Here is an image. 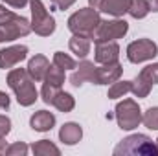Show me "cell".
<instances>
[{"instance_id":"obj_7","label":"cell","mask_w":158,"mask_h":156,"mask_svg":"<svg viewBox=\"0 0 158 156\" xmlns=\"http://www.w3.org/2000/svg\"><path fill=\"white\" fill-rule=\"evenodd\" d=\"M31 31V22L20 15H13L9 20L0 24V42H11L26 37Z\"/></svg>"},{"instance_id":"obj_12","label":"cell","mask_w":158,"mask_h":156,"mask_svg":"<svg viewBox=\"0 0 158 156\" xmlns=\"http://www.w3.org/2000/svg\"><path fill=\"white\" fill-rule=\"evenodd\" d=\"M123 74V66L119 64L118 61L116 63H109V64H103L99 68H96V81L94 84H112L116 83Z\"/></svg>"},{"instance_id":"obj_11","label":"cell","mask_w":158,"mask_h":156,"mask_svg":"<svg viewBox=\"0 0 158 156\" xmlns=\"http://www.w3.org/2000/svg\"><path fill=\"white\" fill-rule=\"evenodd\" d=\"M96 68H98V66H94V63H90V61H81L77 66L74 68V74L70 76L72 86L79 88V86L85 84V83H94V81H96Z\"/></svg>"},{"instance_id":"obj_20","label":"cell","mask_w":158,"mask_h":156,"mask_svg":"<svg viewBox=\"0 0 158 156\" xmlns=\"http://www.w3.org/2000/svg\"><path fill=\"white\" fill-rule=\"evenodd\" d=\"M149 11H151V7H149V2L147 0H131V6H129V11L127 13L132 18L140 20V18H145L149 15Z\"/></svg>"},{"instance_id":"obj_25","label":"cell","mask_w":158,"mask_h":156,"mask_svg":"<svg viewBox=\"0 0 158 156\" xmlns=\"http://www.w3.org/2000/svg\"><path fill=\"white\" fill-rule=\"evenodd\" d=\"M142 123H143L149 130H158V107L147 109V112L142 116Z\"/></svg>"},{"instance_id":"obj_3","label":"cell","mask_w":158,"mask_h":156,"mask_svg":"<svg viewBox=\"0 0 158 156\" xmlns=\"http://www.w3.org/2000/svg\"><path fill=\"white\" fill-rule=\"evenodd\" d=\"M99 22H101V17H99L98 9L83 7L68 18V30L74 35H83V37H88L92 40V35H94L96 28L99 26Z\"/></svg>"},{"instance_id":"obj_10","label":"cell","mask_w":158,"mask_h":156,"mask_svg":"<svg viewBox=\"0 0 158 156\" xmlns=\"http://www.w3.org/2000/svg\"><path fill=\"white\" fill-rule=\"evenodd\" d=\"M119 59V46L118 42L109 40V42H96V50H94V61L98 64H109V63H116Z\"/></svg>"},{"instance_id":"obj_1","label":"cell","mask_w":158,"mask_h":156,"mask_svg":"<svg viewBox=\"0 0 158 156\" xmlns=\"http://www.w3.org/2000/svg\"><path fill=\"white\" fill-rule=\"evenodd\" d=\"M7 86L15 92L19 105L22 107H31L39 94L35 88V81L31 79V76L28 74L26 68H15L7 74Z\"/></svg>"},{"instance_id":"obj_24","label":"cell","mask_w":158,"mask_h":156,"mask_svg":"<svg viewBox=\"0 0 158 156\" xmlns=\"http://www.w3.org/2000/svg\"><path fill=\"white\" fill-rule=\"evenodd\" d=\"M53 64H57V66L63 68V70H72V68L77 66V63H76L70 55H66V53H63V51H55V53H53Z\"/></svg>"},{"instance_id":"obj_21","label":"cell","mask_w":158,"mask_h":156,"mask_svg":"<svg viewBox=\"0 0 158 156\" xmlns=\"http://www.w3.org/2000/svg\"><path fill=\"white\" fill-rule=\"evenodd\" d=\"M151 88H153V84H151V83H147L145 79L140 76V74L136 76L134 81H131V92H132L136 97H147V96H149V92H151Z\"/></svg>"},{"instance_id":"obj_27","label":"cell","mask_w":158,"mask_h":156,"mask_svg":"<svg viewBox=\"0 0 158 156\" xmlns=\"http://www.w3.org/2000/svg\"><path fill=\"white\" fill-rule=\"evenodd\" d=\"M59 90H61V86H53L50 83H44L42 84V101L46 105H52V101H53V97L57 96Z\"/></svg>"},{"instance_id":"obj_29","label":"cell","mask_w":158,"mask_h":156,"mask_svg":"<svg viewBox=\"0 0 158 156\" xmlns=\"http://www.w3.org/2000/svg\"><path fill=\"white\" fill-rule=\"evenodd\" d=\"M9 130H11V119L0 114V138H6L9 134Z\"/></svg>"},{"instance_id":"obj_15","label":"cell","mask_w":158,"mask_h":156,"mask_svg":"<svg viewBox=\"0 0 158 156\" xmlns=\"http://www.w3.org/2000/svg\"><path fill=\"white\" fill-rule=\"evenodd\" d=\"M81 138H83V129L79 127L77 123H74V121L64 123L59 129V140L64 145H76L77 142H81Z\"/></svg>"},{"instance_id":"obj_9","label":"cell","mask_w":158,"mask_h":156,"mask_svg":"<svg viewBox=\"0 0 158 156\" xmlns=\"http://www.w3.org/2000/svg\"><path fill=\"white\" fill-rule=\"evenodd\" d=\"M26 57H28V46L15 44L9 48H4V50H0V68H4V70L13 68Z\"/></svg>"},{"instance_id":"obj_13","label":"cell","mask_w":158,"mask_h":156,"mask_svg":"<svg viewBox=\"0 0 158 156\" xmlns=\"http://www.w3.org/2000/svg\"><path fill=\"white\" fill-rule=\"evenodd\" d=\"M55 125V116L48 110H37L33 116L30 117V127L37 132H48Z\"/></svg>"},{"instance_id":"obj_37","label":"cell","mask_w":158,"mask_h":156,"mask_svg":"<svg viewBox=\"0 0 158 156\" xmlns=\"http://www.w3.org/2000/svg\"><path fill=\"white\" fill-rule=\"evenodd\" d=\"M155 143H156V151H158V140H156V142H155Z\"/></svg>"},{"instance_id":"obj_35","label":"cell","mask_w":158,"mask_h":156,"mask_svg":"<svg viewBox=\"0 0 158 156\" xmlns=\"http://www.w3.org/2000/svg\"><path fill=\"white\" fill-rule=\"evenodd\" d=\"M6 149H7V143L4 138H0V154H6Z\"/></svg>"},{"instance_id":"obj_22","label":"cell","mask_w":158,"mask_h":156,"mask_svg":"<svg viewBox=\"0 0 158 156\" xmlns=\"http://www.w3.org/2000/svg\"><path fill=\"white\" fill-rule=\"evenodd\" d=\"M44 83H50L53 86H63V83H64V70L59 68L57 64H52L48 68V72H46Z\"/></svg>"},{"instance_id":"obj_16","label":"cell","mask_w":158,"mask_h":156,"mask_svg":"<svg viewBox=\"0 0 158 156\" xmlns=\"http://www.w3.org/2000/svg\"><path fill=\"white\" fill-rule=\"evenodd\" d=\"M129 6H131V0H103L99 11L119 18V17H123L129 11Z\"/></svg>"},{"instance_id":"obj_34","label":"cell","mask_w":158,"mask_h":156,"mask_svg":"<svg viewBox=\"0 0 158 156\" xmlns=\"http://www.w3.org/2000/svg\"><path fill=\"white\" fill-rule=\"evenodd\" d=\"M88 4H90V7H94V9H101V4H103V0H88Z\"/></svg>"},{"instance_id":"obj_32","label":"cell","mask_w":158,"mask_h":156,"mask_svg":"<svg viewBox=\"0 0 158 156\" xmlns=\"http://www.w3.org/2000/svg\"><path fill=\"white\" fill-rule=\"evenodd\" d=\"M2 2H6L7 6H11L15 9H22L26 4H30V0H2Z\"/></svg>"},{"instance_id":"obj_6","label":"cell","mask_w":158,"mask_h":156,"mask_svg":"<svg viewBox=\"0 0 158 156\" xmlns=\"http://www.w3.org/2000/svg\"><path fill=\"white\" fill-rule=\"evenodd\" d=\"M129 31V24L123 18H114V20H101L99 26L96 28L92 39L94 42H109V40H118L125 37Z\"/></svg>"},{"instance_id":"obj_30","label":"cell","mask_w":158,"mask_h":156,"mask_svg":"<svg viewBox=\"0 0 158 156\" xmlns=\"http://www.w3.org/2000/svg\"><path fill=\"white\" fill-rule=\"evenodd\" d=\"M57 9H61V11H64V9H68V7H72L74 4H76V0H50Z\"/></svg>"},{"instance_id":"obj_33","label":"cell","mask_w":158,"mask_h":156,"mask_svg":"<svg viewBox=\"0 0 158 156\" xmlns=\"http://www.w3.org/2000/svg\"><path fill=\"white\" fill-rule=\"evenodd\" d=\"M9 103H11L9 101V96L0 90V110H7L9 109Z\"/></svg>"},{"instance_id":"obj_14","label":"cell","mask_w":158,"mask_h":156,"mask_svg":"<svg viewBox=\"0 0 158 156\" xmlns=\"http://www.w3.org/2000/svg\"><path fill=\"white\" fill-rule=\"evenodd\" d=\"M48 68H50V63H48V59L44 57V55H35V57H31L30 59V63H28V74L31 76L33 81H44L46 77V72H48Z\"/></svg>"},{"instance_id":"obj_19","label":"cell","mask_w":158,"mask_h":156,"mask_svg":"<svg viewBox=\"0 0 158 156\" xmlns=\"http://www.w3.org/2000/svg\"><path fill=\"white\" fill-rule=\"evenodd\" d=\"M31 153L35 156H59L61 154V151H59V147L57 145H53L50 140H39V142H35L33 145H31Z\"/></svg>"},{"instance_id":"obj_17","label":"cell","mask_w":158,"mask_h":156,"mask_svg":"<svg viewBox=\"0 0 158 156\" xmlns=\"http://www.w3.org/2000/svg\"><path fill=\"white\" fill-rule=\"evenodd\" d=\"M68 46H70V51L76 53L79 59H85V57L90 53V39H88V37L74 35V37L70 39V42H68Z\"/></svg>"},{"instance_id":"obj_4","label":"cell","mask_w":158,"mask_h":156,"mask_svg":"<svg viewBox=\"0 0 158 156\" xmlns=\"http://www.w3.org/2000/svg\"><path fill=\"white\" fill-rule=\"evenodd\" d=\"M114 117L121 130H132L142 123V110L134 99H123L116 105Z\"/></svg>"},{"instance_id":"obj_8","label":"cell","mask_w":158,"mask_h":156,"mask_svg":"<svg viewBox=\"0 0 158 156\" xmlns=\"http://www.w3.org/2000/svg\"><path fill=\"white\" fill-rule=\"evenodd\" d=\"M158 55V46L151 39H138L127 46V59L134 64L151 61Z\"/></svg>"},{"instance_id":"obj_23","label":"cell","mask_w":158,"mask_h":156,"mask_svg":"<svg viewBox=\"0 0 158 156\" xmlns=\"http://www.w3.org/2000/svg\"><path fill=\"white\" fill-rule=\"evenodd\" d=\"M127 92H131V81H119L118 79L116 83L110 84L107 97L109 99H118V97H123Z\"/></svg>"},{"instance_id":"obj_5","label":"cell","mask_w":158,"mask_h":156,"mask_svg":"<svg viewBox=\"0 0 158 156\" xmlns=\"http://www.w3.org/2000/svg\"><path fill=\"white\" fill-rule=\"evenodd\" d=\"M31 7V31L40 37H50L55 31V18L46 11L40 0H30Z\"/></svg>"},{"instance_id":"obj_31","label":"cell","mask_w":158,"mask_h":156,"mask_svg":"<svg viewBox=\"0 0 158 156\" xmlns=\"http://www.w3.org/2000/svg\"><path fill=\"white\" fill-rule=\"evenodd\" d=\"M13 15H15V13L9 11V9H6V6H0V24H4L6 20H9Z\"/></svg>"},{"instance_id":"obj_36","label":"cell","mask_w":158,"mask_h":156,"mask_svg":"<svg viewBox=\"0 0 158 156\" xmlns=\"http://www.w3.org/2000/svg\"><path fill=\"white\" fill-rule=\"evenodd\" d=\"M147 2H149L151 11H156V13H158V0H147Z\"/></svg>"},{"instance_id":"obj_18","label":"cell","mask_w":158,"mask_h":156,"mask_svg":"<svg viewBox=\"0 0 158 156\" xmlns=\"http://www.w3.org/2000/svg\"><path fill=\"white\" fill-rule=\"evenodd\" d=\"M52 105H53L59 112H72V110H74V107H76V99L72 97V94L59 90V92H57V96L53 97Z\"/></svg>"},{"instance_id":"obj_2","label":"cell","mask_w":158,"mask_h":156,"mask_svg":"<svg viewBox=\"0 0 158 156\" xmlns=\"http://www.w3.org/2000/svg\"><path fill=\"white\" fill-rule=\"evenodd\" d=\"M116 156H156V143L145 134H132L119 142L114 149Z\"/></svg>"},{"instance_id":"obj_28","label":"cell","mask_w":158,"mask_h":156,"mask_svg":"<svg viewBox=\"0 0 158 156\" xmlns=\"http://www.w3.org/2000/svg\"><path fill=\"white\" fill-rule=\"evenodd\" d=\"M28 145L24 143V142H15L13 145H9L7 149H6V154L7 156H26L28 154Z\"/></svg>"},{"instance_id":"obj_26","label":"cell","mask_w":158,"mask_h":156,"mask_svg":"<svg viewBox=\"0 0 158 156\" xmlns=\"http://www.w3.org/2000/svg\"><path fill=\"white\" fill-rule=\"evenodd\" d=\"M140 76L145 79L147 83H151V84H156L158 83V63H153V64H147L142 72H140Z\"/></svg>"}]
</instances>
